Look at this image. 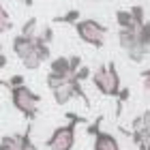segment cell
<instances>
[{"label": "cell", "mask_w": 150, "mask_h": 150, "mask_svg": "<svg viewBox=\"0 0 150 150\" xmlns=\"http://www.w3.org/2000/svg\"><path fill=\"white\" fill-rule=\"evenodd\" d=\"M67 125L58 127L56 131L52 133V137H47L45 146L50 150H73L75 146V127L79 122H86V118H81L77 114H67Z\"/></svg>", "instance_id": "6da1fadb"}, {"label": "cell", "mask_w": 150, "mask_h": 150, "mask_svg": "<svg viewBox=\"0 0 150 150\" xmlns=\"http://www.w3.org/2000/svg\"><path fill=\"white\" fill-rule=\"evenodd\" d=\"M9 90H11V103H13V107H15L19 114H24L28 120H35L37 114H39L41 97L35 90H30L26 84L13 86V88H9Z\"/></svg>", "instance_id": "7a4b0ae2"}, {"label": "cell", "mask_w": 150, "mask_h": 150, "mask_svg": "<svg viewBox=\"0 0 150 150\" xmlns=\"http://www.w3.org/2000/svg\"><path fill=\"white\" fill-rule=\"evenodd\" d=\"M90 77H92L94 88H97L101 94H105V97H118L122 86H120V75H118V71H116L114 62L97 67Z\"/></svg>", "instance_id": "3957f363"}, {"label": "cell", "mask_w": 150, "mask_h": 150, "mask_svg": "<svg viewBox=\"0 0 150 150\" xmlns=\"http://www.w3.org/2000/svg\"><path fill=\"white\" fill-rule=\"evenodd\" d=\"M75 32L84 43L92 45V47H103L105 45V37H107V28L103 24H99L97 19H79L75 22Z\"/></svg>", "instance_id": "277c9868"}, {"label": "cell", "mask_w": 150, "mask_h": 150, "mask_svg": "<svg viewBox=\"0 0 150 150\" xmlns=\"http://www.w3.org/2000/svg\"><path fill=\"white\" fill-rule=\"evenodd\" d=\"M52 92H54V101H56V105H67V103H69V101H73L75 97L84 101L86 107L90 105V101H88V94L84 92V88H81V81L75 79L73 75L64 81V84H60L58 88H54Z\"/></svg>", "instance_id": "5b68a950"}, {"label": "cell", "mask_w": 150, "mask_h": 150, "mask_svg": "<svg viewBox=\"0 0 150 150\" xmlns=\"http://www.w3.org/2000/svg\"><path fill=\"white\" fill-rule=\"evenodd\" d=\"M11 45H13V54L22 60L24 56H28V54L35 50V37H26V35H22V32H19L17 37H13Z\"/></svg>", "instance_id": "8992f818"}, {"label": "cell", "mask_w": 150, "mask_h": 150, "mask_svg": "<svg viewBox=\"0 0 150 150\" xmlns=\"http://www.w3.org/2000/svg\"><path fill=\"white\" fill-rule=\"evenodd\" d=\"M94 150H122V148H120L118 139H116L112 133L99 131L94 135Z\"/></svg>", "instance_id": "52a82bcc"}, {"label": "cell", "mask_w": 150, "mask_h": 150, "mask_svg": "<svg viewBox=\"0 0 150 150\" xmlns=\"http://www.w3.org/2000/svg\"><path fill=\"white\" fill-rule=\"evenodd\" d=\"M125 54L129 56V60H133V62H144V58L150 54V45H148V43H144V41L137 37V43H135L131 50H127Z\"/></svg>", "instance_id": "ba28073f"}, {"label": "cell", "mask_w": 150, "mask_h": 150, "mask_svg": "<svg viewBox=\"0 0 150 150\" xmlns=\"http://www.w3.org/2000/svg\"><path fill=\"white\" fill-rule=\"evenodd\" d=\"M0 150H22V133L0 137Z\"/></svg>", "instance_id": "9c48e42d"}, {"label": "cell", "mask_w": 150, "mask_h": 150, "mask_svg": "<svg viewBox=\"0 0 150 150\" xmlns=\"http://www.w3.org/2000/svg\"><path fill=\"white\" fill-rule=\"evenodd\" d=\"M50 71H54V73H62V75H71L69 56H58V58H52V62H50Z\"/></svg>", "instance_id": "30bf717a"}, {"label": "cell", "mask_w": 150, "mask_h": 150, "mask_svg": "<svg viewBox=\"0 0 150 150\" xmlns=\"http://www.w3.org/2000/svg\"><path fill=\"white\" fill-rule=\"evenodd\" d=\"M116 24L118 28H137L133 22V15H131V9L125 11V9H118L116 11Z\"/></svg>", "instance_id": "8fae6325"}, {"label": "cell", "mask_w": 150, "mask_h": 150, "mask_svg": "<svg viewBox=\"0 0 150 150\" xmlns=\"http://www.w3.org/2000/svg\"><path fill=\"white\" fill-rule=\"evenodd\" d=\"M22 64H24V69H28V71H37L41 64H43V58L39 56V52L37 50H32L28 56H24L22 58Z\"/></svg>", "instance_id": "7c38bea8"}, {"label": "cell", "mask_w": 150, "mask_h": 150, "mask_svg": "<svg viewBox=\"0 0 150 150\" xmlns=\"http://www.w3.org/2000/svg\"><path fill=\"white\" fill-rule=\"evenodd\" d=\"M69 77H71V75H62V73L50 71V73H47V77H45V84H47V88H50V90H54V88H58L60 84H64Z\"/></svg>", "instance_id": "4fadbf2b"}, {"label": "cell", "mask_w": 150, "mask_h": 150, "mask_svg": "<svg viewBox=\"0 0 150 150\" xmlns=\"http://www.w3.org/2000/svg\"><path fill=\"white\" fill-rule=\"evenodd\" d=\"M13 30V22H11V15L6 13V9L2 4H0V35H4V32Z\"/></svg>", "instance_id": "5bb4252c"}, {"label": "cell", "mask_w": 150, "mask_h": 150, "mask_svg": "<svg viewBox=\"0 0 150 150\" xmlns=\"http://www.w3.org/2000/svg\"><path fill=\"white\" fill-rule=\"evenodd\" d=\"M54 22H60V24H75V22H79V11H77V9H71V11H67L64 15L56 17Z\"/></svg>", "instance_id": "9a60e30c"}, {"label": "cell", "mask_w": 150, "mask_h": 150, "mask_svg": "<svg viewBox=\"0 0 150 150\" xmlns=\"http://www.w3.org/2000/svg\"><path fill=\"white\" fill-rule=\"evenodd\" d=\"M144 13H146V11H144V6H139V4L131 6V15H133V22H135V26H137V28L146 22V15H144Z\"/></svg>", "instance_id": "2e32d148"}, {"label": "cell", "mask_w": 150, "mask_h": 150, "mask_svg": "<svg viewBox=\"0 0 150 150\" xmlns=\"http://www.w3.org/2000/svg\"><path fill=\"white\" fill-rule=\"evenodd\" d=\"M22 35H26V37H37V19L35 17H30V19H26V22H24Z\"/></svg>", "instance_id": "e0dca14e"}, {"label": "cell", "mask_w": 150, "mask_h": 150, "mask_svg": "<svg viewBox=\"0 0 150 150\" xmlns=\"http://www.w3.org/2000/svg\"><path fill=\"white\" fill-rule=\"evenodd\" d=\"M24 81H26V77H24V75H17V73H15V75H11L9 79H0V86L13 88V86H22Z\"/></svg>", "instance_id": "ac0fdd59"}, {"label": "cell", "mask_w": 150, "mask_h": 150, "mask_svg": "<svg viewBox=\"0 0 150 150\" xmlns=\"http://www.w3.org/2000/svg\"><path fill=\"white\" fill-rule=\"evenodd\" d=\"M137 37L144 41V43L150 45V22H144V24H142L139 28H137Z\"/></svg>", "instance_id": "d6986e66"}, {"label": "cell", "mask_w": 150, "mask_h": 150, "mask_svg": "<svg viewBox=\"0 0 150 150\" xmlns=\"http://www.w3.org/2000/svg\"><path fill=\"white\" fill-rule=\"evenodd\" d=\"M90 75H92V71L88 69L86 64H81L79 69L75 71V73H73V77H75V79H79V81H84V79H88V77H90Z\"/></svg>", "instance_id": "ffe728a7"}, {"label": "cell", "mask_w": 150, "mask_h": 150, "mask_svg": "<svg viewBox=\"0 0 150 150\" xmlns=\"http://www.w3.org/2000/svg\"><path fill=\"white\" fill-rule=\"evenodd\" d=\"M37 35L41 37V41H45V43H50L52 45V41H54V30H52V26H45L41 32H37Z\"/></svg>", "instance_id": "44dd1931"}, {"label": "cell", "mask_w": 150, "mask_h": 150, "mask_svg": "<svg viewBox=\"0 0 150 150\" xmlns=\"http://www.w3.org/2000/svg\"><path fill=\"white\" fill-rule=\"evenodd\" d=\"M69 67H71V75L75 73L81 67V56H77V54H73V56H69Z\"/></svg>", "instance_id": "7402d4cb"}, {"label": "cell", "mask_w": 150, "mask_h": 150, "mask_svg": "<svg viewBox=\"0 0 150 150\" xmlns=\"http://www.w3.org/2000/svg\"><path fill=\"white\" fill-rule=\"evenodd\" d=\"M142 84H144V90L150 97V69H144L142 71Z\"/></svg>", "instance_id": "603a6c76"}, {"label": "cell", "mask_w": 150, "mask_h": 150, "mask_svg": "<svg viewBox=\"0 0 150 150\" xmlns=\"http://www.w3.org/2000/svg\"><path fill=\"white\" fill-rule=\"evenodd\" d=\"M101 122H103V118H97V120L92 122V125H88V129H86V131L90 133V135H97V133L101 131Z\"/></svg>", "instance_id": "cb8c5ba5"}, {"label": "cell", "mask_w": 150, "mask_h": 150, "mask_svg": "<svg viewBox=\"0 0 150 150\" xmlns=\"http://www.w3.org/2000/svg\"><path fill=\"white\" fill-rule=\"evenodd\" d=\"M129 97H131V90H129V88H120V92H118V105H122L125 101H129Z\"/></svg>", "instance_id": "d4e9b609"}, {"label": "cell", "mask_w": 150, "mask_h": 150, "mask_svg": "<svg viewBox=\"0 0 150 150\" xmlns=\"http://www.w3.org/2000/svg\"><path fill=\"white\" fill-rule=\"evenodd\" d=\"M6 67H9V58H6V54H2V52H0V71H2V69H6Z\"/></svg>", "instance_id": "484cf974"}, {"label": "cell", "mask_w": 150, "mask_h": 150, "mask_svg": "<svg viewBox=\"0 0 150 150\" xmlns=\"http://www.w3.org/2000/svg\"><path fill=\"white\" fill-rule=\"evenodd\" d=\"M19 2L26 4V6H32V4H35V0H19Z\"/></svg>", "instance_id": "4316f807"}, {"label": "cell", "mask_w": 150, "mask_h": 150, "mask_svg": "<svg viewBox=\"0 0 150 150\" xmlns=\"http://www.w3.org/2000/svg\"><path fill=\"white\" fill-rule=\"evenodd\" d=\"M142 144H146V148L150 150V137H144V142H142Z\"/></svg>", "instance_id": "83f0119b"}, {"label": "cell", "mask_w": 150, "mask_h": 150, "mask_svg": "<svg viewBox=\"0 0 150 150\" xmlns=\"http://www.w3.org/2000/svg\"><path fill=\"white\" fill-rule=\"evenodd\" d=\"M137 150H148V148H146V144H137Z\"/></svg>", "instance_id": "f1b7e54d"}, {"label": "cell", "mask_w": 150, "mask_h": 150, "mask_svg": "<svg viewBox=\"0 0 150 150\" xmlns=\"http://www.w3.org/2000/svg\"><path fill=\"white\" fill-rule=\"evenodd\" d=\"M0 52H2V43H0Z\"/></svg>", "instance_id": "f546056e"}]
</instances>
